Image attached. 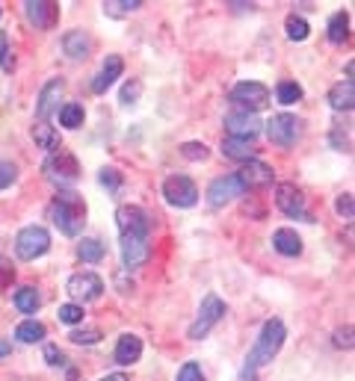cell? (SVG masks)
<instances>
[{
  "mask_svg": "<svg viewBox=\"0 0 355 381\" xmlns=\"http://www.w3.org/2000/svg\"><path fill=\"white\" fill-rule=\"evenodd\" d=\"M308 33H311V27H308L305 18H299V15H290L288 18V39L290 41H305Z\"/></svg>",
  "mask_w": 355,
  "mask_h": 381,
  "instance_id": "33",
  "label": "cell"
},
{
  "mask_svg": "<svg viewBox=\"0 0 355 381\" xmlns=\"http://www.w3.org/2000/svg\"><path fill=\"white\" fill-rule=\"evenodd\" d=\"M9 352H12V346H9V343H0V358H6Z\"/></svg>",
  "mask_w": 355,
  "mask_h": 381,
  "instance_id": "47",
  "label": "cell"
},
{
  "mask_svg": "<svg viewBox=\"0 0 355 381\" xmlns=\"http://www.w3.org/2000/svg\"><path fill=\"white\" fill-rule=\"evenodd\" d=\"M45 334H48V328L41 326L39 319H24L15 328V340L18 343H41L45 340Z\"/></svg>",
  "mask_w": 355,
  "mask_h": 381,
  "instance_id": "25",
  "label": "cell"
},
{
  "mask_svg": "<svg viewBox=\"0 0 355 381\" xmlns=\"http://www.w3.org/2000/svg\"><path fill=\"white\" fill-rule=\"evenodd\" d=\"M276 207L290 219H308L305 213V195L293 183H278L276 187Z\"/></svg>",
  "mask_w": 355,
  "mask_h": 381,
  "instance_id": "12",
  "label": "cell"
},
{
  "mask_svg": "<svg viewBox=\"0 0 355 381\" xmlns=\"http://www.w3.org/2000/svg\"><path fill=\"white\" fill-rule=\"evenodd\" d=\"M349 36V15L347 12H335L329 18V41L332 45H344Z\"/></svg>",
  "mask_w": 355,
  "mask_h": 381,
  "instance_id": "27",
  "label": "cell"
},
{
  "mask_svg": "<svg viewBox=\"0 0 355 381\" xmlns=\"http://www.w3.org/2000/svg\"><path fill=\"white\" fill-rule=\"evenodd\" d=\"M68 340L77 343V346H92V343L101 340V331H98V328H75L68 334Z\"/></svg>",
  "mask_w": 355,
  "mask_h": 381,
  "instance_id": "35",
  "label": "cell"
},
{
  "mask_svg": "<svg viewBox=\"0 0 355 381\" xmlns=\"http://www.w3.org/2000/svg\"><path fill=\"white\" fill-rule=\"evenodd\" d=\"M329 107L337 112H349L355 107V86L352 80H340L329 89Z\"/></svg>",
  "mask_w": 355,
  "mask_h": 381,
  "instance_id": "21",
  "label": "cell"
},
{
  "mask_svg": "<svg viewBox=\"0 0 355 381\" xmlns=\"http://www.w3.org/2000/svg\"><path fill=\"white\" fill-rule=\"evenodd\" d=\"M148 236H139V234H122V260H124V269H139L142 263L148 260Z\"/></svg>",
  "mask_w": 355,
  "mask_h": 381,
  "instance_id": "13",
  "label": "cell"
},
{
  "mask_svg": "<svg viewBox=\"0 0 355 381\" xmlns=\"http://www.w3.org/2000/svg\"><path fill=\"white\" fill-rule=\"evenodd\" d=\"M116 225L122 234H139V236L151 234V219L139 204H122L116 210Z\"/></svg>",
  "mask_w": 355,
  "mask_h": 381,
  "instance_id": "10",
  "label": "cell"
},
{
  "mask_svg": "<svg viewBox=\"0 0 355 381\" xmlns=\"http://www.w3.org/2000/svg\"><path fill=\"white\" fill-rule=\"evenodd\" d=\"M83 119H86V112H83V107H80V104H65V107L60 109V124H63V127H68V131H75V127H80V124H83Z\"/></svg>",
  "mask_w": 355,
  "mask_h": 381,
  "instance_id": "31",
  "label": "cell"
},
{
  "mask_svg": "<svg viewBox=\"0 0 355 381\" xmlns=\"http://www.w3.org/2000/svg\"><path fill=\"white\" fill-rule=\"evenodd\" d=\"M65 290H68V295H71V302L83 307L86 302L101 299L104 281H101V275H95V272H75V275L68 278Z\"/></svg>",
  "mask_w": 355,
  "mask_h": 381,
  "instance_id": "6",
  "label": "cell"
},
{
  "mask_svg": "<svg viewBox=\"0 0 355 381\" xmlns=\"http://www.w3.org/2000/svg\"><path fill=\"white\" fill-rule=\"evenodd\" d=\"M163 199L178 207V210H187V207H195L198 201V187L195 180L187 178V175H169L163 180Z\"/></svg>",
  "mask_w": 355,
  "mask_h": 381,
  "instance_id": "4",
  "label": "cell"
},
{
  "mask_svg": "<svg viewBox=\"0 0 355 381\" xmlns=\"http://www.w3.org/2000/svg\"><path fill=\"white\" fill-rule=\"evenodd\" d=\"M139 92H142V83H139V80L127 83V86L122 89V104H124V107H134V104L139 101Z\"/></svg>",
  "mask_w": 355,
  "mask_h": 381,
  "instance_id": "39",
  "label": "cell"
},
{
  "mask_svg": "<svg viewBox=\"0 0 355 381\" xmlns=\"http://www.w3.org/2000/svg\"><path fill=\"white\" fill-rule=\"evenodd\" d=\"M329 139H332V145H335L337 151H349V136H340L337 131H332V136H329Z\"/></svg>",
  "mask_w": 355,
  "mask_h": 381,
  "instance_id": "45",
  "label": "cell"
},
{
  "mask_svg": "<svg viewBox=\"0 0 355 381\" xmlns=\"http://www.w3.org/2000/svg\"><path fill=\"white\" fill-rule=\"evenodd\" d=\"M77 258L83 263H101L104 260V243H101V239H80Z\"/></svg>",
  "mask_w": 355,
  "mask_h": 381,
  "instance_id": "28",
  "label": "cell"
},
{
  "mask_svg": "<svg viewBox=\"0 0 355 381\" xmlns=\"http://www.w3.org/2000/svg\"><path fill=\"white\" fill-rule=\"evenodd\" d=\"M24 12H27V21H30L33 27H39V30H51V27L56 24V18H60L56 4H48V0H27Z\"/></svg>",
  "mask_w": 355,
  "mask_h": 381,
  "instance_id": "16",
  "label": "cell"
},
{
  "mask_svg": "<svg viewBox=\"0 0 355 381\" xmlns=\"http://www.w3.org/2000/svg\"><path fill=\"white\" fill-rule=\"evenodd\" d=\"M139 6H142V0H110V4H104V12L110 18H124L131 12H136Z\"/></svg>",
  "mask_w": 355,
  "mask_h": 381,
  "instance_id": "30",
  "label": "cell"
},
{
  "mask_svg": "<svg viewBox=\"0 0 355 381\" xmlns=\"http://www.w3.org/2000/svg\"><path fill=\"white\" fill-rule=\"evenodd\" d=\"M63 92H65V80H51V83H45V86H41L39 104H36V116H39V121H45L51 112L60 107Z\"/></svg>",
  "mask_w": 355,
  "mask_h": 381,
  "instance_id": "17",
  "label": "cell"
},
{
  "mask_svg": "<svg viewBox=\"0 0 355 381\" xmlns=\"http://www.w3.org/2000/svg\"><path fill=\"white\" fill-rule=\"evenodd\" d=\"M276 101L284 104V107H290L296 101H302V86L296 80H284L278 83V89H276Z\"/></svg>",
  "mask_w": 355,
  "mask_h": 381,
  "instance_id": "29",
  "label": "cell"
},
{
  "mask_svg": "<svg viewBox=\"0 0 355 381\" xmlns=\"http://www.w3.org/2000/svg\"><path fill=\"white\" fill-rule=\"evenodd\" d=\"M225 310H228V307H225V302L219 299V295H205L202 307H198V319L193 322V328H190L193 340H202V337H207V331L225 316Z\"/></svg>",
  "mask_w": 355,
  "mask_h": 381,
  "instance_id": "8",
  "label": "cell"
},
{
  "mask_svg": "<svg viewBox=\"0 0 355 381\" xmlns=\"http://www.w3.org/2000/svg\"><path fill=\"white\" fill-rule=\"evenodd\" d=\"M234 175L246 187V192L258 189V187H269V183H273V168H269L266 163H261V160H246Z\"/></svg>",
  "mask_w": 355,
  "mask_h": 381,
  "instance_id": "15",
  "label": "cell"
},
{
  "mask_svg": "<svg viewBox=\"0 0 355 381\" xmlns=\"http://www.w3.org/2000/svg\"><path fill=\"white\" fill-rule=\"evenodd\" d=\"M98 180L104 183L110 195H119V192H122V183H124V180H122V175H119V168H112V166L101 168V175H98Z\"/></svg>",
  "mask_w": 355,
  "mask_h": 381,
  "instance_id": "32",
  "label": "cell"
},
{
  "mask_svg": "<svg viewBox=\"0 0 355 381\" xmlns=\"http://www.w3.org/2000/svg\"><path fill=\"white\" fill-rule=\"evenodd\" d=\"M284 337H288V328H284L281 319H266L264 322L258 340H254V346L249 352V363H246V373H243L246 381H254V370H261V366H266L278 355V349L284 346Z\"/></svg>",
  "mask_w": 355,
  "mask_h": 381,
  "instance_id": "1",
  "label": "cell"
},
{
  "mask_svg": "<svg viewBox=\"0 0 355 381\" xmlns=\"http://www.w3.org/2000/svg\"><path fill=\"white\" fill-rule=\"evenodd\" d=\"M45 175L56 183V187H65V183H75L80 178V163L75 160V154H68L63 148H56L51 157L45 160Z\"/></svg>",
  "mask_w": 355,
  "mask_h": 381,
  "instance_id": "5",
  "label": "cell"
},
{
  "mask_svg": "<svg viewBox=\"0 0 355 381\" xmlns=\"http://www.w3.org/2000/svg\"><path fill=\"white\" fill-rule=\"evenodd\" d=\"M335 346L337 349H352V328H337L335 331Z\"/></svg>",
  "mask_w": 355,
  "mask_h": 381,
  "instance_id": "43",
  "label": "cell"
},
{
  "mask_svg": "<svg viewBox=\"0 0 355 381\" xmlns=\"http://www.w3.org/2000/svg\"><path fill=\"white\" fill-rule=\"evenodd\" d=\"M41 355H45V361L51 366H65V355L60 352V346H56V343H45V352H41Z\"/></svg>",
  "mask_w": 355,
  "mask_h": 381,
  "instance_id": "40",
  "label": "cell"
},
{
  "mask_svg": "<svg viewBox=\"0 0 355 381\" xmlns=\"http://www.w3.org/2000/svg\"><path fill=\"white\" fill-rule=\"evenodd\" d=\"M225 131L228 136H237V139H252L261 133V119L254 116V112H231V116H225Z\"/></svg>",
  "mask_w": 355,
  "mask_h": 381,
  "instance_id": "14",
  "label": "cell"
},
{
  "mask_svg": "<svg viewBox=\"0 0 355 381\" xmlns=\"http://www.w3.org/2000/svg\"><path fill=\"white\" fill-rule=\"evenodd\" d=\"M231 101L243 112H258L269 107V89L258 80H243L231 89Z\"/></svg>",
  "mask_w": 355,
  "mask_h": 381,
  "instance_id": "7",
  "label": "cell"
},
{
  "mask_svg": "<svg viewBox=\"0 0 355 381\" xmlns=\"http://www.w3.org/2000/svg\"><path fill=\"white\" fill-rule=\"evenodd\" d=\"M243 192H246V187L240 183L237 175H222V178H217L207 187V204L210 207H225V204H231L237 195H243Z\"/></svg>",
  "mask_w": 355,
  "mask_h": 381,
  "instance_id": "11",
  "label": "cell"
},
{
  "mask_svg": "<svg viewBox=\"0 0 355 381\" xmlns=\"http://www.w3.org/2000/svg\"><path fill=\"white\" fill-rule=\"evenodd\" d=\"M33 142L39 145V148H45V151H56L63 142H60V133H56V127L53 124H48V121H36L33 124Z\"/></svg>",
  "mask_w": 355,
  "mask_h": 381,
  "instance_id": "24",
  "label": "cell"
},
{
  "mask_svg": "<svg viewBox=\"0 0 355 381\" xmlns=\"http://www.w3.org/2000/svg\"><path fill=\"white\" fill-rule=\"evenodd\" d=\"M92 51V39L89 33H83V30H71L63 36V53L68 56V60H86Z\"/></svg>",
  "mask_w": 355,
  "mask_h": 381,
  "instance_id": "19",
  "label": "cell"
},
{
  "mask_svg": "<svg viewBox=\"0 0 355 381\" xmlns=\"http://www.w3.org/2000/svg\"><path fill=\"white\" fill-rule=\"evenodd\" d=\"M181 154H183V157H187V160H207V145H202V142H183L181 145Z\"/></svg>",
  "mask_w": 355,
  "mask_h": 381,
  "instance_id": "36",
  "label": "cell"
},
{
  "mask_svg": "<svg viewBox=\"0 0 355 381\" xmlns=\"http://www.w3.org/2000/svg\"><path fill=\"white\" fill-rule=\"evenodd\" d=\"M222 154H225V157H231V160L246 163V160H254V154H258V148H254L252 139L225 136V142H222Z\"/></svg>",
  "mask_w": 355,
  "mask_h": 381,
  "instance_id": "22",
  "label": "cell"
},
{
  "mask_svg": "<svg viewBox=\"0 0 355 381\" xmlns=\"http://www.w3.org/2000/svg\"><path fill=\"white\" fill-rule=\"evenodd\" d=\"M18 178V168H15V163H0V189H6L12 180Z\"/></svg>",
  "mask_w": 355,
  "mask_h": 381,
  "instance_id": "41",
  "label": "cell"
},
{
  "mask_svg": "<svg viewBox=\"0 0 355 381\" xmlns=\"http://www.w3.org/2000/svg\"><path fill=\"white\" fill-rule=\"evenodd\" d=\"M0 68H4V72H12V68H15V56H12V51H9L6 33H0Z\"/></svg>",
  "mask_w": 355,
  "mask_h": 381,
  "instance_id": "38",
  "label": "cell"
},
{
  "mask_svg": "<svg viewBox=\"0 0 355 381\" xmlns=\"http://www.w3.org/2000/svg\"><path fill=\"white\" fill-rule=\"evenodd\" d=\"M12 281H15V269H12V263L0 260V290H6Z\"/></svg>",
  "mask_w": 355,
  "mask_h": 381,
  "instance_id": "42",
  "label": "cell"
},
{
  "mask_svg": "<svg viewBox=\"0 0 355 381\" xmlns=\"http://www.w3.org/2000/svg\"><path fill=\"white\" fill-rule=\"evenodd\" d=\"M273 246H276L278 254H284V258H296V254H302V236L290 228H278L273 234Z\"/></svg>",
  "mask_w": 355,
  "mask_h": 381,
  "instance_id": "23",
  "label": "cell"
},
{
  "mask_svg": "<svg viewBox=\"0 0 355 381\" xmlns=\"http://www.w3.org/2000/svg\"><path fill=\"white\" fill-rule=\"evenodd\" d=\"M56 314H60V322H65V326H77V322H83V314H86V310H83L80 305H75V302H68V305H63L60 310H56Z\"/></svg>",
  "mask_w": 355,
  "mask_h": 381,
  "instance_id": "34",
  "label": "cell"
},
{
  "mask_svg": "<svg viewBox=\"0 0 355 381\" xmlns=\"http://www.w3.org/2000/svg\"><path fill=\"white\" fill-rule=\"evenodd\" d=\"M302 133V124L296 116H288V112H281V116H273L266 124V136L273 145H281V148H290L296 139Z\"/></svg>",
  "mask_w": 355,
  "mask_h": 381,
  "instance_id": "9",
  "label": "cell"
},
{
  "mask_svg": "<svg viewBox=\"0 0 355 381\" xmlns=\"http://www.w3.org/2000/svg\"><path fill=\"white\" fill-rule=\"evenodd\" d=\"M98 381H127V375H122V373H110V375L98 378Z\"/></svg>",
  "mask_w": 355,
  "mask_h": 381,
  "instance_id": "46",
  "label": "cell"
},
{
  "mask_svg": "<svg viewBox=\"0 0 355 381\" xmlns=\"http://www.w3.org/2000/svg\"><path fill=\"white\" fill-rule=\"evenodd\" d=\"M51 222L60 228L65 236H80L83 222H86V204L75 189H60L51 201Z\"/></svg>",
  "mask_w": 355,
  "mask_h": 381,
  "instance_id": "2",
  "label": "cell"
},
{
  "mask_svg": "<svg viewBox=\"0 0 355 381\" xmlns=\"http://www.w3.org/2000/svg\"><path fill=\"white\" fill-rule=\"evenodd\" d=\"M51 248V234L41 225H27L15 236V251L21 260H36L41 254H48Z\"/></svg>",
  "mask_w": 355,
  "mask_h": 381,
  "instance_id": "3",
  "label": "cell"
},
{
  "mask_svg": "<svg viewBox=\"0 0 355 381\" xmlns=\"http://www.w3.org/2000/svg\"><path fill=\"white\" fill-rule=\"evenodd\" d=\"M112 358H116V363L122 366H131L142 358V340L136 334H122L119 343H116V352H112Z\"/></svg>",
  "mask_w": 355,
  "mask_h": 381,
  "instance_id": "20",
  "label": "cell"
},
{
  "mask_svg": "<svg viewBox=\"0 0 355 381\" xmlns=\"http://www.w3.org/2000/svg\"><path fill=\"white\" fill-rule=\"evenodd\" d=\"M39 305H41V299H39L36 287H18V290H15V307L21 310V314L33 316L36 310H39Z\"/></svg>",
  "mask_w": 355,
  "mask_h": 381,
  "instance_id": "26",
  "label": "cell"
},
{
  "mask_svg": "<svg viewBox=\"0 0 355 381\" xmlns=\"http://www.w3.org/2000/svg\"><path fill=\"white\" fill-rule=\"evenodd\" d=\"M122 72H124L122 56H116V53L107 56L104 65H101V72H98V74H95V80H92V92H95V95H104V92L112 86V83L119 80V74H122Z\"/></svg>",
  "mask_w": 355,
  "mask_h": 381,
  "instance_id": "18",
  "label": "cell"
},
{
  "mask_svg": "<svg viewBox=\"0 0 355 381\" xmlns=\"http://www.w3.org/2000/svg\"><path fill=\"white\" fill-rule=\"evenodd\" d=\"M337 213L344 219H352V192H344L337 199Z\"/></svg>",
  "mask_w": 355,
  "mask_h": 381,
  "instance_id": "44",
  "label": "cell"
},
{
  "mask_svg": "<svg viewBox=\"0 0 355 381\" xmlns=\"http://www.w3.org/2000/svg\"><path fill=\"white\" fill-rule=\"evenodd\" d=\"M175 381H205V375H202V366H198L195 361L183 363L181 370H178V378H175Z\"/></svg>",
  "mask_w": 355,
  "mask_h": 381,
  "instance_id": "37",
  "label": "cell"
}]
</instances>
